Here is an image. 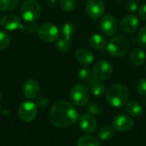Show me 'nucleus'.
<instances>
[{"instance_id": "f257e3e1", "label": "nucleus", "mask_w": 146, "mask_h": 146, "mask_svg": "<svg viewBox=\"0 0 146 146\" xmlns=\"http://www.w3.org/2000/svg\"><path fill=\"white\" fill-rule=\"evenodd\" d=\"M79 118L75 107L67 101H57L50 109V120L56 127L66 128L74 124Z\"/></svg>"}, {"instance_id": "f03ea898", "label": "nucleus", "mask_w": 146, "mask_h": 146, "mask_svg": "<svg viewBox=\"0 0 146 146\" xmlns=\"http://www.w3.org/2000/svg\"><path fill=\"white\" fill-rule=\"evenodd\" d=\"M106 99L108 103L115 108L125 106L129 99V91L122 84H113L106 91Z\"/></svg>"}, {"instance_id": "7ed1b4c3", "label": "nucleus", "mask_w": 146, "mask_h": 146, "mask_svg": "<svg viewBox=\"0 0 146 146\" xmlns=\"http://www.w3.org/2000/svg\"><path fill=\"white\" fill-rule=\"evenodd\" d=\"M129 47L130 42L126 36L116 35L110 40L107 45V50L112 56L121 57L127 53Z\"/></svg>"}, {"instance_id": "20e7f679", "label": "nucleus", "mask_w": 146, "mask_h": 146, "mask_svg": "<svg viewBox=\"0 0 146 146\" xmlns=\"http://www.w3.org/2000/svg\"><path fill=\"white\" fill-rule=\"evenodd\" d=\"M21 15L27 22L35 21L41 14L40 3L37 0H25L21 6Z\"/></svg>"}, {"instance_id": "39448f33", "label": "nucleus", "mask_w": 146, "mask_h": 146, "mask_svg": "<svg viewBox=\"0 0 146 146\" xmlns=\"http://www.w3.org/2000/svg\"><path fill=\"white\" fill-rule=\"evenodd\" d=\"M70 99L73 104L78 107H84L87 105L90 99L88 88L81 83L75 84L70 90Z\"/></svg>"}, {"instance_id": "423d86ee", "label": "nucleus", "mask_w": 146, "mask_h": 146, "mask_svg": "<svg viewBox=\"0 0 146 146\" xmlns=\"http://www.w3.org/2000/svg\"><path fill=\"white\" fill-rule=\"evenodd\" d=\"M92 77L100 81L109 80L113 74L112 64L106 60H99L92 68Z\"/></svg>"}, {"instance_id": "0eeeda50", "label": "nucleus", "mask_w": 146, "mask_h": 146, "mask_svg": "<svg viewBox=\"0 0 146 146\" xmlns=\"http://www.w3.org/2000/svg\"><path fill=\"white\" fill-rule=\"evenodd\" d=\"M37 33L39 38L47 43H53L59 38V30L57 27L49 22L39 26Z\"/></svg>"}, {"instance_id": "6e6552de", "label": "nucleus", "mask_w": 146, "mask_h": 146, "mask_svg": "<svg viewBox=\"0 0 146 146\" xmlns=\"http://www.w3.org/2000/svg\"><path fill=\"white\" fill-rule=\"evenodd\" d=\"M99 27L102 33L106 36H113L116 33L119 24L115 16L112 15H105L99 21Z\"/></svg>"}, {"instance_id": "1a4fd4ad", "label": "nucleus", "mask_w": 146, "mask_h": 146, "mask_svg": "<svg viewBox=\"0 0 146 146\" xmlns=\"http://www.w3.org/2000/svg\"><path fill=\"white\" fill-rule=\"evenodd\" d=\"M18 115L22 121L31 122L37 115V105L30 101L23 102L19 106Z\"/></svg>"}, {"instance_id": "9d476101", "label": "nucleus", "mask_w": 146, "mask_h": 146, "mask_svg": "<svg viewBox=\"0 0 146 146\" xmlns=\"http://www.w3.org/2000/svg\"><path fill=\"white\" fill-rule=\"evenodd\" d=\"M86 11L92 19L98 20L104 14L105 4L103 0H88L86 5Z\"/></svg>"}, {"instance_id": "9b49d317", "label": "nucleus", "mask_w": 146, "mask_h": 146, "mask_svg": "<svg viewBox=\"0 0 146 146\" xmlns=\"http://www.w3.org/2000/svg\"><path fill=\"white\" fill-rule=\"evenodd\" d=\"M140 21L139 18L134 15H128L124 16L119 23V29L127 34L134 33L139 27Z\"/></svg>"}, {"instance_id": "f8f14e48", "label": "nucleus", "mask_w": 146, "mask_h": 146, "mask_svg": "<svg viewBox=\"0 0 146 146\" xmlns=\"http://www.w3.org/2000/svg\"><path fill=\"white\" fill-rule=\"evenodd\" d=\"M134 125V121L129 115H116L112 121L113 128L117 132H128L130 131Z\"/></svg>"}, {"instance_id": "ddd939ff", "label": "nucleus", "mask_w": 146, "mask_h": 146, "mask_svg": "<svg viewBox=\"0 0 146 146\" xmlns=\"http://www.w3.org/2000/svg\"><path fill=\"white\" fill-rule=\"evenodd\" d=\"M21 21L20 17L15 14H6L4 15L0 21L1 27L8 31H13L20 28L21 26Z\"/></svg>"}, {"instance_id": "4468645a", "label": "nucleus", "mask_w": 146, "mask_h": 146, "mask_svg": "<svg viewBox=\"0 0 146 146\" xmlns=\"http://www.w3.org/2000/svg\"><path fill=\"white\" fill-rule=\"evenodd\" d=\"M80 129L86 133H93L98 127V122L91 114H84L79 120Z\"/></svg>"}, {"instance_id": "2eb2a0df", "label": "nucleus", "mask_w": 146, "mask_h": 146, "mask_svg": "<svg viewBox=\"0 0 146 146\" xmlns=\"http://www.w3.org/2000/svg\"><path fill=\"white\" fill-rule=\"evenodd\" d=\"M40 93V86L38 82L33 79L27 80L23 86V94L29 99H34L38 97Z\"/></svg>"}, {"instance_id": "dca6fc26", "label": "nucleus", "mask_w": 146, "mask_h": 146, "mask_svg": "<svg viewBox=\"0 0 146 146\" xmlns=\"http://www.w3.org/2000/svg\"><path fill=\"white\" fill-rule=\"evenodd\" d=\"M75 58L76 60L82 65L89 66L93 62L94 56L92 52L84 47H81L75 51Z\"/></svg>"}, {"instance_id": "f3484780", "label": "nucleus", "mask_w": 146, "mask_h": 146, "mask_svg": "<svg viewBox=\"0 0 146 146\" xmlns=\"http://www.w3.org/2000/svg\"><path fill=\"white\" fill-rule=\"evenodd\" d=\"M87 86L92 93L96 97H102L105 92V86L103 81L96 80L93 77L87 81Z\"/></svg>"}, {"instance_id": "a211bd4d", "label": "nucleus", "mask_w": 146, "mask_h": 146, "mask_svg": "<svg viewBox=\"0 0 146 146\" xmlns=\"http://www.w3.org/2000/svg\"><path fill=\"white\" fill-rule=\"evenodd\" d=\"M107 40L104 36L98 33H94L90 36L88 39V44L91 48L94 50H101L105 47Z\"/></svg>"}, {"instance_id": "6ab92c4d", "label": "nucleus", "mask_w": 146, "mask_h": 146, "mask_svg": "<svg viewBox=\"0 0 146 146\" xmlns=\"http://www.w3.org/2000/svg\"><path fill=\"white\" fill-rule=\"evenodd\" d=\"M146 59V55L143 49L139 47H135L130 56V60L133 64L136 66H141L145 63Z\"/></svg>"}, {"instance_id": "aec40b11", "label": "nucleus", "mask_w": 146, "mask_h": 146, "mask_svg": "<svg viewBox=\"0 0 146 146\" xmlns=\"http://www.w3.org/2000/svg\"><path fill=\"white\" fill-rule=\"evenodd\" d=\"M126 110L127 113L133 117H139L144 114V108L141 105V104L134 100L130 101L127 104Z\"/></svg>"}, {"instance_id": "412c9836", "label": "nucleus", "mask_w": 146, "mask_h": 146, "mask_svg": "<svg viewBox=\"0 0 146 146\" xmlns=\"http://www.w3.org/2000/svg\"><path fill=\"white\" fill-rule=\"evenodd\" d=\"M77 146H100V142L96 137L85 135L80 138L77 142Z\"/></svg>"}, {"instance_id": "4be33fe9", "label": "nucleus", "mask_w": 146, "mask_h": 146, "mask_svg": "<svg viewBox=\"0 0 146 146\" xmlns=\"http://www.w3.org/2000/svg\"><path fill=\"white\" fill-rule=\"evenodd\" d=\"M114 128L109 127V126H104L99 128L98 136V139L102 141H108L111 139L114 136Z\"/></svg>"}, {"instance_id": "5701e85b", "label": "nucleus", "mask_w": 146, "mask_h": 146, "mask_svg": "<svg viewBox=\"0 0 146 146\" xmlns=\"http://www.w3.org/2000/svg\"><path fill=\"white\" fill-rule=\"evenodd\" d=\"M74 25L70 22H65L61 27V33L62 35V38L68 40H72V36L74 33Z\"/></svg>"}, {"instance_id": "b1692460", "label": "nucleus", "mask_w": 146, "mask_h": 146, "mask_svg": "<svg viewBox=\"0 0 146 146\" xmlns=\"http://www.w3.org/2000/svg\"><path fill=\"white\" fill-rule=\"evenodd\" d=\"M71 44H72V41L71 40H68V39H66L64 38H59V39L56 40V49L60 52L65 53V52H68L70 50Z\"/></svg>"}, {"instance_id": "393cba45", "label": "nucleus", "mask_w": 146, "mask_h": 146, "mask_svg": "<svg viewBox=\"0 0 146 146\" xmlns=\"http://www.w3.org/2000/svg\"><path fill=\"white\" fill-rule=\"evenodd\" d=\"M20 29L24 34H32L33 33L38 32V26L37 25L35 21L26 22L24 24H21V26L20 27Z\"/></svg>"}, {"instance_id": "a878e982", "label": "nucleus", "mask_w": 146, "mask_h": 146, "mask_svg": "<svg viewBox=\"0 0 146 146\" xmlns=\"http://www.w3.org/2000/svg\"><path fill=\"white\" fill-rule=\"evenodd\" d=\"M19 3V0H0L1 11H11L15 9Z\"/></svg>"}, {"instance_id": "bb28decb", "label": "nucleus", "mask_w": 146, "mask_h": 146, "mask_svg": "<svg viewBox=\"0 0 146 146\" xmlns=\"http://www.w3.org/2000/svg\"><path fill=\"white\" fill-rule=\"evenodd\" d=\"M60 6L62 10L69 12L75 9L76 0H59Z\"/></svg>"}, {"instance_id": "cd10ccee", "label": "nucleus", "mask_w": 146, "mask_h": 146, "mask_svg": "<svg viewBox=\"0 0 146 146\" xmlns=\"http://www.w3.org/2000/svg\"><path fill=\"white\" fill-rule=\"evenodd\" d=\"M10 44V36L4 31H0V50H3Z\"/></svg>"}, {"instance_id": "c85d7f7f", "label": "nucleus", "mask_w": 146, "mask_h": 146, "mask_svg": "<svg viewBox=\"0 0 146 146\" xmlns=\"http://www.w3.org/2000/svg\"><path fill=\"white\" fill-rule=\"evenodd\" d=\"M92 75V72L89 68H83L78 73V78L80 81L87 82Z\"/></svg>"}, {"instance_id": "c756f323", "label": "nucleus", "mask_w": 146, "mask_h": 146, "mask_svg": "<svg viewBox=\"0 0 146 146\" xmlns=\"http://www.w3.org/2000/svg\"><path fill=\"white\" fill-rule=\"evenodd\" d=\"M136 90L140 95L146 97V79H140L137 81Z\"/></svg>"}, {"instance_id": "7c9ffc66", "label": "nucleus", "mask_w": 146, "mask_h": 146, "mask_svg": "<svg viewBox=\"0 0 146 146\" xmlns=\"http://www.w3.org/2000/svg\"><path fill=\"white\" fill-rule=\"evenodd\" d=\"M138 43L143 47L146 49V26L142 27L139 30V33L138 34Z\"/></svg>"}, {"instance_id": "2f4dec72", "label": "nucleus", "mask_w": 146, "mask_h": 146, "mask_svg": "<svg viewBox=\"0 0 146 146\" xmlns=\"http://www.w3.org/2000/svg\"><path fill=\"white\" fill-rule=\"evenodd\" d=\"M88 112L91 114V115H99L101 113H102V109H101V107L98 105V104H95V103H92V104H91L89 106H88Z\"/></svg>"}, {"instance_id": "473e14b6", "label": "nucleus", "mask_w": 146, "mask_h": 146, "mask_svg": "<svg viewBox=\"0 0 146 146\" xmlns=\"http://www.w3.org/2000/svg\"><path fill=\"white\" fill-rule=\"evenodd\" d=\"M138 3L136 0H128L126 3V9L130 13H135L138 10Z\"/></svg>"}, {"instance_id": "72a5a7b5", "label": "nucleus", "mask_w": 146, "mask_h": 146, "mask_svg": "<svg viewBox=\"0 0 146 146\" xmlns=\"http://www.w3.org/2000/svg\"><path fill=\"white\" fill-rule=\"evenodd\" d=\"M48 104H49V100L46 97H40L37 99V102L35 104L38 108H44L45 106H47Z\"/></svg>"}, {"instance_id": "f704fd0d", "label": "nucleus", "mask_w": 146, "mask_h": 146, "mask_svg": "<svg viewBox=\"0 0 146 146\" xmlns=\"http://www.w3.org/2000/svg\"><path fill=\"white\" fill-rule=\"evenodd\" d=\"M139 17L143 20L146 21V3L143 4L139 9Z\"/></svg>"}, {"instance_id": "c9c22d12", "label": "nucleus", "mask_w": 146, "mask_h": 146, "mask_svg": "<svg viewBox=\"0 0 146 146\" xmlns=\"http://www.w3.org/2000/svg\"><path fill=\"white\" fill-rule=\"evenodd\" d=\"M57 1L58 0H46V4L49 7L53 8V7H55L57 4Z\"/></svg>"}, {"instance_id": "e433bc0d", "label": "nucleus", "mask_w": 146, "mask_h": 146, "mask_svg": "<svg viewBox=\"0 0 146 146\" xmlns=\"http://www.w3.org/2000/svg\"><path fill=\"white\" fill-rule=\"evenodd\" d=\"M2 97H3V96H2V93H1V92H0V100H1V99H2Z\"/></svg>"}, {"instance_id": "4c0bfd02", "label": "nucleus", "mask_w": 146, "mask_h": 146, "mask_svg": "<svg viewBox=\"0 0 146 146\" xmlns=\"http://www.w3.org/2000/svg\"><path fill=\"white\" fill-rule=\"evenodd\" d=\"M80 1H85V0H80Z\"/></svg>"}, {"instance_id": "58836bf2", "label": "nucleus", "mask_w": 146, "mask_h": 146, "mask_svg": "<svg viewBox=\"0 0 146 146\" xmlns=\"http://www.w3.org/2000/svg\"><path fill=\"white\" fill-rule=\"evenodd\" d=\"M145 70H146V67H145Z\"/></svg>"}]
</instances>
